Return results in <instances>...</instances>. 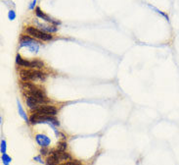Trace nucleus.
Listing matches in <instances>:
<instances>
[{"mask_svg":"<svg viewBox=\"0 0 179 165\" xmlns=\"http://www.w3.org/2000/svg\"><path fill=\"white\" fill-rule=\"evenodd\" d=\"M34 160L38 161L39 163H43V161H42V159L40 158V156H35V157H34Z\"/></svg>","mask_w":179,"mask_h":165,"instance_id":"nucleus-20","label":"nucleus"},{"mask_svg":"<svg viewBox=\"0 0 179 165\" xmlns=\"http://www.w3.org/2000/svg\"><path fill=\"white\" fill-rule=\"evenodd\" d=\"M49 154L50 155L46 159V165H59V162L60 161L58 160V158L52 152H50Z\"/></svg>","mask_w":179,"mask_h":165,"instance_id":"nucleus-11","label":"nucleus"},{"mask_svg":"<svg viewBox=\"0 0 179 165\" xmlns=\"http://www.w3.org/2000/svg\"><path fill=\"white\" fill-rule=\"evenodd\" d=\"M34 11H35V15L37 16L38 18L42 19L43 21L47 22V23H50V24L54 25V26H57V25H60L61 24L60 21H54L52 18H50L48 15H46V14L44 13L43 11H41V9L39 7H36Z\"/></svg>","mask_w":179,"mask_h":165,"instance_id":"nucleus-6","label":"nucleus"},{"mask_svg":"<svg viewBox=\"0 0 179 165\" xmlns=\"http://www.w3.org/2000/svg\"><path fill=\"white\" fill-rule=\"evenodd\" d=\"M0 150H1L2 154L6 153V142H5L4 140H2V141H1V147H0Z\"/></svg>","mask_w":179,"mask_h":165,"instance_id":"nucleus-15","label":"nucleus"},{"mask_svg":"<svg viewBox=\"0 0 179 165\" xmlns=\"http://www.w3.org/2000/svg\"><path fill=\"white\" fill-rule=\"evenodd\" d=\"M29 122L32 124H38V123H48L50 125H55L59 126L60 123L57 119L55 118V116H42L38 115V114L32 113V116L29 117Z\"/></svg>","mask_w":179,"mask_h":165,"instance_id":"nucleus-4","label":"nucleus"},{"mask_svg":"<svg viewBox=\"0 0 179 165\" xmlns=\"http://www.w3.org/2000/svg\"><path fill=\"white\" fill-rule=\"evenodd\" d=\"M20 46L27 47L30 52L37 53L39 50V41L30 35H23L20 40Z\"/></svg>","mask_w":179,"mask_h":165,"instance_id":"nucleus-2","label":"nucleus"},{"mask_svg":"<svg viewBox=\"0 0 179 165\" xmlns=\"http://www.w3.org/2000/svg\"><path fill=\"white\" fill-rule=\"evenodd\" d=\"M35 141L36 142L40 145L41 147H47L50 144V139L45 135H42V134H38V135L35 136Z\"/></svg>","mask_w":179,"mask_h":165,"instance_id":"nucleus-7","label":"nucleus"},{"mask_svg":"<svg viewBox=\"0 0 179 165\" xmlns=\"http://www.w3.org/2000/svg\"><path fill=\"white\" fill-rule=\"evenodd\" d=\"M67 147H68V144H67V142H60L57 145V149L62 150V152H66Z\"/></svg>","mask_w":179,"mask_h":165,"instance_id":"nucleus-14","label":"nucleus"},{"mask_svg":"<svg viewBox=\"0 0 179 165\" xmlns=\"http://www.w3.org/2000/svg\"><path fill=\"white\" fill-rule=\"evenodd\" d=\"M40 153H41V155H47L48 153H50V152H49V149H47V147H41Z\"/></svg>","mask_w":179,"mask_h":165,"instance_id":"nucleus-18","label":"nucleus"},{"mask_svg":"<svg viewBox=\"0 0 179 165\" xmlns=\"http://www.w3.org/2000/svg\"><path fill=\"white\" fill-rule=\"evenodd\" d=\"M35 4H36V0H32V3L29 5V10H33V9H34Z\"/></svg>","mask_w":179,"mask_h":165,"instance_id":"nucleus-19","label":"nucleus"},{"mask_svg":"<svg viewBox=\"0 0 179 165\" xmlns=\"http://www.w3.org/2000/svg\"><path fill=\"white\" fill-rule=\"evenodd\" d=\"M8 18H9L10 21L15 20V18H16V13H15V11H14V10H10L9 13H8Z\"/></svg>","mask_w":179,"mask_h":165,"instance_id":"nucleus-16","label":"nucleus"},{"mask_svg":"<svg viewBox=\"0 0 179 165\" xmlns=\"http://www.w3.org/2000/svg\"><path fill=\"white\" fill-rule=\"evenodd\" d=\"M66 165H81L78 160H71V161H66Z\"/></svg>","mask_w":179,"mask_h":165,"instance_id":"nucleus-17","label":"nucleus"},{"mask_svg":"<svg viewBox=\"0 0 179 165\" xmlns=\"http://www.w3.org/2000/svg\"><path fill=\"white\" fill-rule=\"evenodd\" d=\"M16 63L18 64L19 66L21 67H25V68H27V69H30V61L29 60H27V59H24L23 57L21 56L20 54H17L16 56Z\"/></svg>","mask_w":179,"mask_h":165,"instance_id":"nucleus-9","label":"nucleus"},{"mask_svg":"<svg viewBox=\"0 0 179 165\" xmlns=\"http://www.w3.org/2000/svg\"><path fill=\"white\" fill-rule=\"evenodd\" d=\"M44 63L39 59H33L30 61V69H42Z\"/></svg>","mask_w":179,"mask_h":165,"instance_id":"nucleus-10","label":"nucleus"},{"mask_svg":"<svg viewBox=\"0 0 179 165\" xmlns=\"http://www.w3.org/2000/svg\"><path fill=\"white\" fill-rule=\"evenodd\" d=\"M59 165H66V163H62V164H59Z\"/></svg>","mask_w":179,"mask_h":165,"instance_id":"nucleus-21","label":"nucleus"},{"mask_svg":"<svg viewBox=\"0 0 179 165\" xmlns=\"http://www.w3.org/2000/svg\"><path fill=\"white\" fill-rule=\"evenodd\" d=\"M17 104H18V110H19V114H20V116H21L22 118H23V119H24L26 122H27L29 119L27 118V114H26V112H25V110L23 109V107H22V105H21V103H20L19 100H17Z\"/></svg>","mask_w":179,"mask_h":165,"instance_id":"nucleus-12","label":"nucleus"},{"mask_svg":"<svg viewBox=\"0 0 179 165\" xmlns=\"http://www.w3.org/2000/svg\"><path fill=\"white\" fill-rule=\"evenodd\" d=\"M47 75L37 69H24L20 71V78L24 82L29 81H45Z\"/></svg>","mask_w":179,"mask_h":165,"instance_id":"nucleus-1","label":"nucleus"},{"mask_svg":"<svg viewBox=\"0 0 179 165\" xmlns=\"http://www.w3.org/2000/svg\"><path fill=\"white\" fill-rule=\"evenodd\" d=\"M1 159H2V162H3V164H4V165H9V164H10V162L12 161V158H11L8 154H6V153L2 154Z\"/></svg>","mask_w":179,"mask_h":165,"instance_id":"nucleus-13","label":"nucleus"},{"mask_svg":"<svg viewBox=\"0 0 179 165\" xmlns=\"http://www.w3.org/2000/svg\"><path fill=\"white\" fill-rule=\"evenodd\" d=\"M32 113L42 116H56L57 115V109L53 105L42 104L35 108L34 110H32Z\"/></svg>","mask_w":179,"mask_h":165,"instance_id":"nucleus-5","label":"nucleus"},{"mask_svg":"<svg viewBox=\"0 0 179 165\" xmlns=\"http://www.w3.org/2000/svg\"><path fill=\"white\" fill-rule=\"evenodd\" d=\"M37 26L39 27V30H43V32L45 33H56L58 30V28L54 26V25H50V26H48V25H44V24H39L37 23Z\"/></svg>","mask_w":179,"mask_h":165,"instance_id":"nucleus-8","label":"nucleus"},{"mask_svg":"<svg viewBox=\"0 0 179 165\" xmlns=\"http://www.w3.org/2000/svg\"><path fill=\"white\" fill-rule=\"evenodd\" d=\"M26 33L29 35L32 36V38H37V40H43V41H48V40H53V35H51V33H45V32H43V30H39V29H37V28H34V27L26 28Z\"/></svg>","mask_w":179,"mask_h":165,"instance_id":"nucleus-3","label":"nucleus"}]
</instances>
